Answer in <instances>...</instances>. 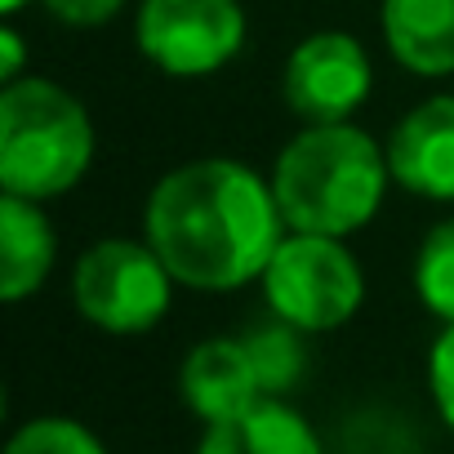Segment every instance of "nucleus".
Returning a JSON list of instances; mask_svg holds the SVG:
<instances>
[{
    "instance_id": "0eeeda50",
    "label": "nucleus",
    "mask_w": 454,
    "mask_h": 454,
    "mask_svg": "<svg viewBox=\"0 0 454 454\" xmlns=\"http://www.w3.org/2000/svg\"><path fill=\"white\" fill-rule=\"evenodd\" d=\"M370 54L348 32H317L286 63V103L308 125L348 121L370 98Z\"/></svg>"
},
{
    "instance_id": "a211bd4d",
    "label": "nucleus",
    "mask_w": 454,
    "mask_h": 454,
    "mask_svg": "<svg viewBox=\"0 0 454 454\" xmlns=\"http://www.w3.org/2000/svg\"><path fill=\"white\" fill-rule=\"evenodd\" d=\"M19 72H23V41H19V32L14 27H0V81H19Z\"/></svg>"
},
{
    "instance_id": "20e7f679",
    "label": "nucleus",
    "mask_w": 454,
    "mask_h": 454,
    "mask_svg": "<svg viewBox=\"0 0 454 454\" xmlns=\"http://www.w3.org/2000/svg\"><path fill=\"white\" fill-rule=\"evenodd\" d=\"M263 294L281 321L303 334H321L356 317L365 299V277L339 237L294 232L263 268Z\"/></svg>"
},
{
    "instance_id": "39448f33",
    "label": "nucleus",
    "mask_w": 454,
    "mask_h": 454,
    "mask_svg": "<svg viewBox=\"0 0 454 454\" xmlns=\"http://www.w3.org/2000/svg\"><path fill=\"white\" fill-rule=\"evenodd\" d=\"M174 277L152 241H98L81 254L72 277L76 312L107 334H143L169 312Z\"/></svg>"
},
{
    "instance_id": "6ab92c4d",
    "label": "nucleus",
    "mask_w": 454,
    "mask_h": 454,
    "mask_svg": "<svg viewBox=\"0 0 454 454\" xmlns=\"http://www.w3.org/2000/svg\"><path fill=\"white\" fill-rule=\"evenodd\" d=\"M23 5H27V0H0V14H5V19H14Z\"/></svg>"
},
{
    "instance_id": "1a4fd4ad",
    "label": "nucleus",
    "mask_w": 454,
    "mask_h": 454,
    "mask_svg": "<svg viewBox=\"0 0 454 454\" xmlns=\"http://www.w3.org/2000/svg\"><path fill=\"white\" fill-rule=\"evenodd\" d=\"M178 387L205 423L232 419V414H241L246 405H254L263 396L246 339H205V343H196L183 361Z\"/></svg>"
},
{
    "instance_id": "9b49d317",
    "label": "nucleus",
    "mask_w": 454,
    "mask_h": 454,
    "mask_svg": "<svg viewBox=\"0 0 454 454\" xmlns=\"http://www.w3.org/2000/svg\"><path fill=\"white\" fill-rule=\"evenodd\" d=\"M383 41L414 76L454 72V0H383Z\"/></svg>"
},
{
    "instance_id": "f3484780",
    "label": "nucleus",
    "mask_w": 454,
    "mask_h": 454,
    "mask_svg": "<svg viewBox=\"0 0 454 454\" xmlns=\"http://www.w3.org/2000/svg\"><path fill=\"white\" fill-rule=\"evenodd\" d=\"M45 5L67 27H98L125 10V0H45Z\"/></svg>"
},
{
    "instance_id": "9d476101",
    "label": "nucleus",
    "mask_w": 454,
    "mask_h": 454,
    "mask_svg": "<svg viewBox=\"0 0 454 454\" xmlns=\"http://www.w3.org/2000/svg\"><path fill=\"white\" fill-rule=\"evenodd\" d=\"M196 454H321V441L299 410L277 396H259L232 419L205 423Z\"/></svg>"
},
{
    "instance_id": "dca6fc26",
    "label": "nucleus",
    "mask_w": 454,
    "mask_h": 454,
    "mask_svg": "<svg viewBox=\"0 0 454 454\" xmlns=\"http://www.w3.org/2000/svg\"><path fill=\"white\" fill-rule=\"evenodd\" d=\"M427 383H432V396H436V410H441L445 427L454 432V325H445V334L432 343Z\"/></svg>"
},
{
    "instance_id": "f03ea898",
    "label": "nucleus",
    "mask_w": 454,
    "mask_h": 454,
    "mask_svg": "<svg viewBox=\"0 0 454 454\" xmlns=\"http://www.w3.org/2000/svg\"><path fill=\"white\" fill-rule=\"evenodd\" d=\"M392 178L387 152L356 125H308L290 138L272 169V192L281 218L294 232L352 237L365 227Z\"/></svg>"
},
{
    "instance_id": "423d86ee",
    "label": "nucleus",
    "mask_w": 454,
    "mask_h": 454,
    "mask_svg": "<svg viewBox=\"0 0 454 454\" xmlns=\"http://www.w3.org/2000/svg\"><path fill=\"white\" fill-rule=\"evenodd\" d=\"M138 50L169 76H209L246 45L237 0H143Z\"/></svg>"
},
{
    "instance_id": "4468645a",
    "label": "nucleus",
    "mask_w": 454,
    "mask_h": 454,
    "mask_svg": "<svg viewBox=\"0 0 454 454\" xmlns=\"http://www.w3.org/2000/svg\"><path fill=\"white\" fill-rule=\"evenodd\" d=\"M246 348H250L263 396H281L303 379V343H299V330L290 321L277 317V325H263V330L246 334Z\"/></svg>"
},
{
    "instance_id": "7ed1b4c3",
    "label": "nucleus",
    "mask_w": 454,
    "mask_h": 454,
    "mask_svg": "<svg viewBox=\"0 0 454 454\" xmlns=\"http://www.w3.org/2000/svg\"><path fill=\"white\" fill-rule=\"evenodd\" d=\"M94 160V125L76 94L19 76L0 94V187L50 200L72 192Z\"/></svg>"
},
{
    "instance_id": "f8f14e48",
    "label": "nucleus",
    "mask_w": 454,
    "mask_h": 454,
    "mask_svg": "<svg viewBox=\"0 0 454 454\" xmlns=\"http://www.w3.org/2000/svg\"><path fill=\"white\" fill-rule=\"evenodd\" d=\"M54 227L27 196H0V299L23 303L54 268Z\"/></svg>"
},
{
    "instance_id": "f257e3e1",
    "label": "nucleus",
    "mask_w": 454,
    "mask_h": 454,
    "mask_svg": "<svg viewBox=\"0 0 454 454\" xmlns=\"http://www.w3.org/2000/svg\"><path fill=\"white\" fill-rule=\"evenodd\" d=\"M272 183L237 160H192L169 169L147 200V241L187 290H241L263 277L281 237Z\"/></svg>"
},
{
    "instance_id": "ddd939ff",
    "label": "nucleus",
    "mask_w": 454,
    "mask_h": 454,
    "mask_svg": "<svg viewBox=\"0 0 454 454\" xmlns=\"http://www.w3.org/2000/svg\"><path fill=\"white\" fill-rule=\"evenodd\" d=\"M414 294L432 317L454 325V218L436 223L423 237L414 259Z\"/></svg>"
},
{
    "instance_id": "6e6552de",
    "label": "nucleus",
    "mask_w": 454,
    "mask_h": 454,
    "mask_svg": "<svg viewBox=\"0 0 454 454\" xmlns=\"http://www.w3.org/2000/svg\"><path fill=\"white\" fill-rule=\"evenodd\" d=\"M392 178L427 200H454V94H436L401 116L387 143Z\"/></svg>"
},
{
    "instance_id": "2eb2a0df",
    "label": "nucleus",
    "mask_w": 454,
    "mask_h": 454,
    "mask_svg": "<svg viewBox=\"0 0 454 454\" xmlns=\"http://www.w3.org/2000/svg\"><path fill=\"white\" fill-rule=\"evenodd\" d=\"M5 454H107V450L76 419H32L10 436Z\"/></svg>"
}]
</instances>
